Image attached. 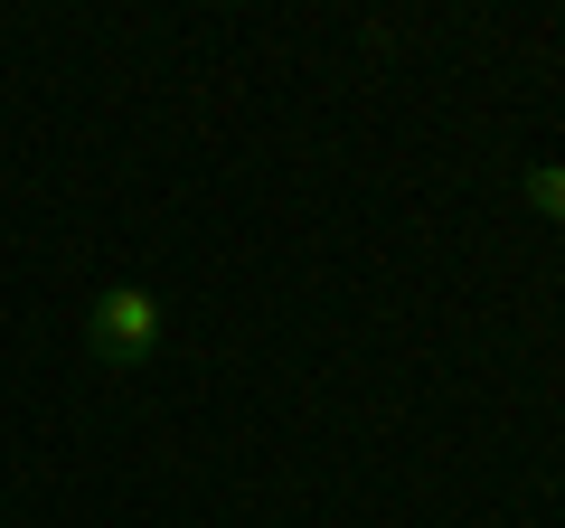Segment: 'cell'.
<instances>
[{"label": "cell", "instance_id": "7a4b0ae2", "mask_svg": "<svg viewBox=\"0 0 565 528\" xmlns=\"http://www.w3.org/2000/svg\"><path fill=\"white\" fill-rule=\"evenodd\" d=\"M519 199L537 208V218H556V226H565V170H556V161H537V170L519 180Z\"/></svg>", "mask_w": 565, "mask_h": 528}, {"label": "cell", "instance_id": "6da1fadb", "mask_svg": "<svg viewBox=\"0 0 565 528\" xmlns=\"http://www.w3.org/2000/svg\"><path fill=\"white\" fill-rule=\"evenodd\" d=\"M85 349H95L104 368H151V349H161V303H151L141 284L95 293V311H85Z\"/></svg>", "mask_w": 565, "mask_h": 528}]
</instances>
